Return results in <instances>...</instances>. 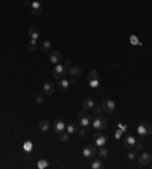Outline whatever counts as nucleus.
<instances>
[{"label": "nucleus", "mask_w": 152, "mask_h": 169, "mask_svg": "<svg viewBox=\"0 0 152 169\" xmlns=\"http://www.w3.org/2000/svg\"><path fill=\"white\" fill-rule=\"evenodd\" d=\"M97 157H99V158H106V157H108V151H106L103 146H99V151H97Z\"/></svg>", "instance_id": "20"}, {"label": "nucleus", "mask_w": 152, "mask_h": 169, "mask_svg": "<svg viewBox=\"0 0 152 169\" xmlns=\"http://www.w3.org/2000/svg\"><path fill=\"white\" fill-rule=\"evenodd\" d=\"M69 137H70L69 132H64V131L59 132V140H61V142H67V140H69Z\"/></svg>", "instance_id": "31"}, {"label": "nucleus", "mask_w": 152, "mask_h": 169, "mask_svg": "<svg viewBox=\"0 0 152 169\" xmlns=\"http://www.w3.org/2000/svg\"><path fill=\"white\" fill-rule=\"evenodd\" d=\"M136 142H137V139L134 137V136H126V137H125V148L134 149V146H136Z\"/></svg>", "instance_id": "8"}, {"label": "nucleus", "mask_w": 152, "mask_h": 169, "mask_svg": "<svg viewBox=\"0 0 152 169\" xmlns=\"http://www.w3.org/2000/svg\"><path fill=\"white\" fill-rule=\"evenodd\" d=\"M122 134H123V131H122V130H117V131H116V139H120Z\"/></svg>", "instance_id": "36"}, {"label": "nucleus", "mask_w": 152, "mask_h": 169, "mask_svg": "<svg viewBox=\"0 0 152 169\" xmlns=\"http://www.w3.org/2000/svg\"><path fill=\"white\" fill-rule=\"evenodd\" d=\"M28 49L31 50V52H35V50H37L38 49V43H37V40H29L28 41Z\"/></svg>", "instance_id": "18"}, {"label": "nucleus", "mask_w": 152, "mask_h": 169, "mask_svg": "<svg viewBox=\"0 0 152 169\" xmlns=\"http://www.w3.org/2000/svg\"><path fill=\"white\" fill-rule=\"evenodd\" d=\"M70 85H71L70 81H67L66 78H62V79H61V82H59V88H61V90H66V88H69Z\"/></svg>", "instance_id": "23"}, {"label": "nucleus", "mask_w": 152, "mask_h": 169, "mask_svg": "<svg viewBox=\"0 0 152 169\" xmlns=\"http://www.w3.org/2000/svg\"><path fill=\"white\" fill-rule=\"evenodd\" d=\"M105 111H103V108H102V105H97V107H94V114L96 116H102Z\"/></svg>", "instance_id": "30"}, {"label": "nucleus", "mask_w": 152, "mask_h": 169, "mask_svg": "<svg viewBox=\"0 0 152 169\" xmlns=\"http://www.w3.org/2000/svg\"><path fill=\"white\" fill-rule=\"evenodd\" d=\"M28 35H29L32 40H38V37H40V31H38V28H35V26H31V28L28 29Z\"/></svg>", "instance_id": "12"}, {"label": "nucleus", "mask_w": 152, "mask_h": 169, "mask_svg": "<svg viewBox=\"0 0 152 169\" xmlns=\"http://www.w3.org/2000/svg\"><path fill=\"white\" fill-rule=\"evenodd\" d=\"M47 166H49V162H47L46 158H40V160H38V163H37V168H38V169H46Z\"/></svg>", "instance_id": "21"}, {"label": "nucleus", "mask_w": 152, "mask_h": 169, "mask_svg": "<svg viewBox=\"0 0 152 169\" xmlns=\"http://www.w3.org/2000/svg\"><path fill=\"white\" fill-rule=\"evenodd\" d=\"M38 128H40L41 131H49V128H50V122H49V120H41V122L38 123Z\"/></svg>", "instance_id": "19"}, {"label": "nucleus", "mask_w": 152, "mask_h": 169, "mask_svg": "<svg viewBox=\"0 0 152 169\" xmlns=\"http://www.w3.org/2000/svg\"><path fill=\"white\" fill-rule=\"evenodd\" d=\"M91 120H93L91 116H90V114H88L85 110L81 111V113H78V122L81 123V127H88V125L91 123Z\"/></svg>", "instance_id": "1"}, {"label": "nucleus", "mask_w": 152, "mask_h": 169, "mask_svg": "<svg viewBox=\"0 0 152 169\" xmlns=\"http://www.w3.org/2000/svg\"><path fill=\"white\" fill-rule=\"evenodd\" d=\"M131 162H134V160H137V151L136 149H131L129 153H128V155H126Z\"/></svg>", "instance_id": "28"}, {"label": "nucleus", "mask_w": 152, "mask_h": 169, "mask_svg": "<svg viewBox=\"0 0 152 169\" xmlns=\"http://www.w3.org/2000/svg\"><path fill=\"white\" fill-rule=\"evenodd\" d=\"M23 149H24V153H31V151L34 149V145H32V142H24L23 143Z\"/></svg>", "instance_id": "25"}, {"label": "nucleus", "mask_w": 152, "mask_h": 169, "mask_svg": "<svg viewBox=\"0 0 152 169\" xmlns=\"http://www.w3.org/2000/svg\"><path fill=\"white\" fill-rule=\"evenodd\" d=\"M129 41H131V44H134V46L140 44V41H138V38L136 37V35H131V37H129Z\"/></svg>", "instance_id": "32"}, {"label": "nucleus", "mask_w": 152, "mask_h": 169, "mask_svg": "<svg viewBox=\"0 0 152 169\" xmlns=\"http://www.w3.org/2000/svg\"><path fill=\"white\" fill-rule=\"evenodd\" d=\"M94 142H96V146H105L106 145V137L103 134H94Z\"/></svg>", "instance_id": "9"}, {"label": "nucleus", "mask_w": 152, "mask_h": 169, "mask_svg": "<svg viewBox=\"0 0 152 169\" xmlns=\"http://www.w3.org/2000/svg\"><path fill=\"white\" fill-rule=\"evenodd\" d=\"M62 61H64V66H70L71 64V59H69V58L67 59H62Z\"/></svg>", "instance_id": "38"}, {"label": "nucleus", "mask_w": 152, "mask_h": 169, "mask_svg": "<svg viewBox=\"0 0 152 169\" xmlns=\"http://www.w3.org/2000/svg\"><path fill=\"white\" fill-rule=\"evenodd\" d=\"M90 79H101V75L97 70H90V73H88V81Z\"/></svg>", "instance_id": "22"}, {"label": "nucleus", "mask_w": 152, "mask_h": 169, "mask_svg": "<svg viewBox=\"0 0 152 169\" xmlns=\"http://www.w3.org/2000/svg\"><path fill=\"white\" fill-rule=\"evenodd\" d=\"M88 84H90L91 88H97V87H99V84H101V79H90Z\"/></svg>", "instance_id": "29"}, {"label": "nucleus", "mask_w": 152, "mask_h": 169, "mask_svg": "<svg viewBox=\"0 0 152 169\" xmlns=\"http://www.w3.org/2000/svg\"><path fill=\"white\" fill-rule=\"evenodd\" d=\"M49 59H50V63H52V64H59L61 61H62V53L58 52V50H50V53H49Z\"/></svg>", "instance_id": "4"}, {"label": "nucleus", "mask_w": 152, "mask_h": 169, "mask_svg": "<svg viewBox=\"0 0 152 169\" xmlns=\"http://www.w3.org/2000/svg\"><path fill=\"white\" fill-rule=\"evenodd\" d=\"M91 125L94 127V130H103L108 127V120L102 116H96L94 120H91Z\"/></svg>", "instance_id": "2"}, {"label": "nucleus", "mask_w": 152, "mask_h": 169, "mask_svg": "<svg viewBox=\"0 0 152 169\" xmlns=\"http://www.w3.org/2000/svg\"><path fill=\"white\" fill-rule=\"evenodd\" d=\"M40 49H41L43 52H50V50H52V43H50L49 40H44V41L40 44Z\"/></svg>", "instance_id": "15"}, {"label": "nucleus", "mask_w": 152, "mask_h": 169, "mask_svg": "<svg viewBox=\"0 0 152 169\" xmlns=\"http://www.w3.org/2000/svg\"><path fill=\"white\" fill-rule=\"evenodd\" d=\"M137 132L140 136H148V128H146V122H141L137 127Z\"/></svg>", "instance_id": "16"}, {"label": "nucleus", "mask_w": 152, "mask_h": 169, "mask_svg": "<svg viewBox=\"0 0 152 169\" xmlns=\"http://www.w3.org/2000/svg\"><path fill=\"white\" fill-rule=\"evenodd\" d=\"M69 73L71 75V76H73V78H78L79 75H81V67H70L69 69Z\"/></svg>", "instance_id": "17"}, {"label": "nucleus", "mask_w": 152, "mask_h": 169, "mask_svg": "<svg viewBox=\"0 0 152 169\" xmlns=\"http://www.w3.org/2000/svg\"><path fill=\"white\" fill-rule=\"evenodd\" d=\"M143 148H145V143H143V140H137V142H136V146H134V149H136L137 153H141Z\"/></svg>", "instance_id": "26"}, {"label": "nucleus", "mask_w": 152, "mask_h": 169, "mask_svg": "<svg viewBox=\"0 0 152 169\" xmlns=\"http://www.w3.org/2000/svg\"><path fill=\"white\" fill-rule=\"evenodd\" d=\"M31 11H32L34 15H40V14H41V3L38 2V0L32 2V5H31Z\"/></svg>", "instance_id": "10"}, {"label": "nucleus", "mask_w": 152, "mask_h": 169, "mask_svg": "<svg viewBox=\"0 0 152 169\" xmlns=\"http://www.w3.org/2000/svg\"><path fill=\"white\" fill-rule=\"evenodd\" d=\"M67 73V69L64 64H56L55 69H53V78H56V79H62L66 76Z\"/></svg>", "instance_id": "3"}, {"label": "nucleus", "mask_w": 152, "mask_h": 169, "mask_svg": "<svg viewBox=\"0 0 152 169\" xmlns=\"http://www.w3.org/2000/svg\"><path fill=\"white\" fill-rule=\"evenodd\" d=\"M91 168H93V169H102V168H103V163L101 162V158L94 160V162L91 163Z\"/></svg>", "instance_id": "27"}, {"label": "nucleus", "mask_w": 152, "mask_h": 169, "mask_svg": "<svg viewBox=\"0 0 152 169\" xmlns=\"http://www.w3.org/2000/svg\"><path fill=\"white\" fill-rule=\"evenodd\" d=\"M119 130H122V131L125 132V131H126V130H128V127H126V125H125V123H119Z\"/></svg>", "instance_id": "35"}, {"label": "nucleus", "mask_w": 152, "mask_h": 169, "mask_svg": "<svg viewBox=\"0 0 152 169\" xmlns=\"http://www.w3.org/2000/svg\"><path fill=\"white\" fill-rule=\"evenodd\" d=\"M151 158H152L151 153H141V154H140V155L137 157L138 163H140L141 166H148V165L151 163Z\"/></svg>", "instance_id": "5"}, {"label": "nucleus", "mask_w": 152, "mask_h": 169, "mask_svg": "<svg viewBox=\"0 0 152 169\" xmlns=\"http://www.w3.org/2000/svg\"><path fill=\"white\" fill-rule=\"evenodd\" d=\"M78 132H79V136H81V137H85V136H87V127H82Z\"/></svg>", "instance_id": "33"}, {"label": "nucleus", "mask_w": 152, "mask_h": 169, "mask_svg": "<svg viewBox=\"0 0 152 169\" xmlns=\"http://www.w3.org/2000/svg\"><path fill=\"white\" fill-rule=\"evenodd\" d=\"M35 101H37L38 104H43V102H44V93H43V95H38L37 97H35Z\"/></svg>", "instance_id": "34"}, {"label": "nucleus", "mask_w": 152, "mask_h": 169, "mask_svg": "<svg viewBox=\"0 0 152 169\" xmlns=\"http://www.w3.org/2000/svg\"><path fill=\"white\" fill-rule=\"evenodd\" d=\"M96 154H97V153H96V148H94V146H87V148L82 151V155H84L85 158H93Z\"/></svg>", "instance_id": "7"}, {"label": "nucleus", "mask_w": 152, "mask_h": 169, "mask_svg": "<svg viewBox=\"0 0 152 169\" xmlns=\"http://www.w3.org/2000/svg\"><path fill=\"white\" fill-rule=\"evenodd\" d=\"M66 128H67L69 134H75V132L78 131V125H76V123H70V125H67Z\"/></svg>", "instance_id": "24"}, {"label": "nucleus", "mask_w": 152, "mask_h": 169, "mask_svg": "<svg viewBox=\"0 0 152 169\" xmlns=\"http://www.w3.org/2000/svg\"><path fill=\"white\" fill-rule=\"evenodd\" d=\"M43 92H44V96H50L53 92H55V87H53L52 82H46L43 85Z\"/></svg>", "instance_id": "11"}, {"label": "nucleus", "mask_w": 152, "mask_h": 169, "mask_svg": "<svg viewBox=\"0 0 152 169\" xmlns=\"http://www.w3.org/2000/svg\"><path fill=\"white\" fill-rule=\"evenodd\" d=\"M146 128H148V134H152V125L151 123H146Z\"/></svg>", "instance_id": "37"}, {"label": "nucleus", "mask_w": 152, "mask_h": 169, "mask_svg": "<svg viewBox=\"0 0 152 169\" xmlns=\"http://www.w3.org/2000/svg\"><path fill=\"white\" fill-rule=\"evenodd\" d=\"M66 130V123H64V120H61V119H58V120H55V132H62Z\"/></svg>", "instance_id": "14"}, {"label": "nucleus", "mask_w": 152, "mask_h": 169, "mask_svg": "<svg viewBox=\"0 0 152 169\" xmlns=\"http://www.w3.org/2000/svg\"><path fill=\"white\" fill-rule=\"evenodd\" d=\"M93 108H94V102H93V99H90V97H87V99L82 102V110L88 111V110H93Z\"/></svg>", "instance_id": "13"}, {"label": "nucleus", "mask_w": 152, "mask_h": 169, "mask_svg": "<svg viewBox=\"0 0 152 169\" xmlns=\"http://www.w3.org/2000/svg\"><path fill=\"white\" fill-rule=\"evenodd\" d=\"M102 108H103V111H106V113H113V111L116 110V104H114L113 99H105V101L102 102Z\"/></svg>", "instance_id": "6"}]
</instances>
